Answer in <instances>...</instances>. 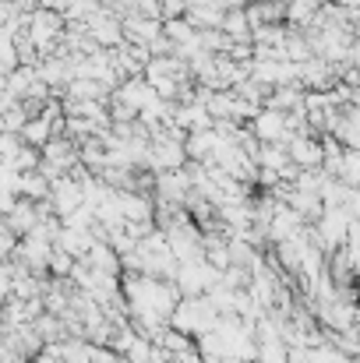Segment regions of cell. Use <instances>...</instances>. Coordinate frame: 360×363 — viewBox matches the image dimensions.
Here are the masks:
<instances>
[{
  "instance_id": "3",
  "label": "cell",
  "mask_w": 360,
  "mask_h": 363,
  "mask_svg": "<svg viewBox=\"0 0 360 363\" xmlns=\"http://www.w3.org/2000/svg\"><path fill=\"white\" fill-rule=\"evenodd\" d=\"M163 35L173 43V46H184V43H191L195 39V32H191V25L184 21V18H173V21H163Z\"/></svg>"
},
{
  "instance_id": "2",
  "label": "cell",
  "mask_w": 360,
  "mask_h": 363,
  "mask_svg": "<svg viewBox=\"0 0 360 363\" xmlns=\"http://www.w3.org/2000/svg\"><path fill=\"white\" fill-rule=\"evenodd\" d=\"M18 138H21V145H28V148H43L46 141H50V123L46 121H25V127L18 130Z\"/></svg>"
},
{
  "instance_id": "4",
  "label": "cell",
  "mask_w": 360,
  "mask_h": 363,
  "mask_svg": "<svg viewBox=\"0 0 360 363\" xmlns=\"http://www.w3.org/2000/svg\"><path fill=\"white\" fill-rule=\"evenodd\" d=\"M145 50H148V57H173V50H177V46H173V43H170V39L159 32V35H156V39H152Z\"/></svg>"
},
{
  "instance_id": "1",
  "label": "cell",
  "mask_w": 360,
  "mask_h": 363,
  "mask_svg": "<svg viewBox=\"0 0 360 363\" xmlns=\"http://www.w3.org/2000/svg\"><path fill=\"white\" fill-rule=\"evenodd\" d=\"M32 82H36V67H14V71L4 74V85H7V92H11L14 99H21Z\"/></svg>"
}]
</instances>
